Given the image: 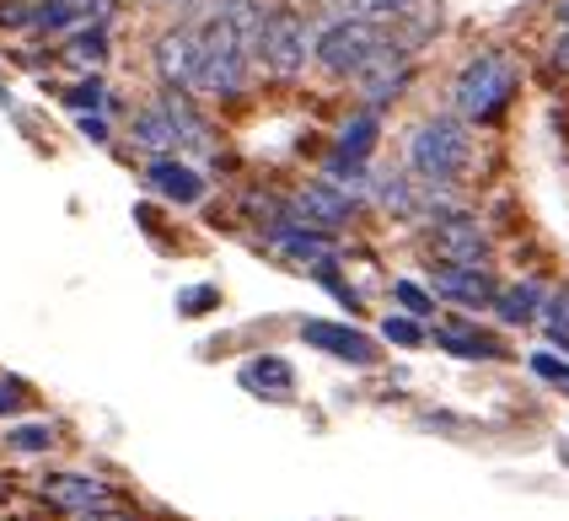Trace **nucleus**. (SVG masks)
I'll return each mask as SVG.
<instances>
[{
  "instance_id": "obj_1",
  "label": "nucleus",
  "mask_w": 569,
  "mask_h": 521,
  "mask_svg": "<svg viewBox=\"0 0 569 521\" xmlns=\"http://www.w3.org/2000/svg\"><path fill=\"white\" fill-rule=\"evenodd\" d=\"M403 172L419 178L425 189H451L468 167H473V134L457 113H436V119H419L409 130V151H403Z\"/></svg>"
},
{
  "instance_id": "obj_2",
  "label": "nucleus",
  "mask_w": 569,
  "mask_h": 521,
  "mask_svg": "<svg viewBox=\"0 0 569 521\" xmlns=\"http://www.w3.org/2000/svg\"><path fill=\"white\" fill-rule=\"evenodd\" d=\"M521 92V66L510 60L506 49H483L468 66L457 70L451 81V108L462 124H495Z\"/></svg>"
},
{
  "instance_id": "obj_3",
  "label": "nucleus",
  "mask_w": 569,
  "mask_h": 521,
  "mask_svg": "<svg viewBox=\"0 0 569 521\" xmlns=\"http://www.w3.org/2000/svg\"><path fill=\"white\" fill-rule=\"evenodd\" d=\"M248 70H253V54L248 43L237 38V28L226 22L221 11H210V22L199 28V92L204 98H237L248 87Z\"/></svg>"
},
{
  "instance_id": "obj_4",
  "label": "nucleus",
  "mask_w": 569,
  "mask_h": 521,
  "mask_svg": "<svg viewBox=\"0 0 569 521\" xmlns=\"http://www.w3.org/2000/svg\"><path fill=\"white\" fill-rule=\"evenodd\" d=\"M381 49H387V28H377V22H360V17L339 11L328 28H317L312 60L322 70H333V76H360V70L371 66Z\"/></svg>"
},
{
  "instance_id": "obj_5",
  "label": "nucleus",
  "mask_w": 569,
  "mask_h": 521,
  "mask_svg": "<svg viewBox=\"0 0 569 521\" xmlns=\"http://www.w3.org/2000/svg\"><path fill=\"white\" fill-rule=\"evenodd\" d=\"M312 43H317V28L307 22L301 6H269L263 38H258V66H269L284 81H296L307 70V60H312Z\"/></svg>"
},
{
  "instance_id": "obj_6",
  "label": "nucleus",
  "mask_w": 569,
  "mask_h": 521,
  "mask_svg": "<svg viewBox=\"0 0 569 521\" xmlns=\"http://www.w3.org/2000/svg\"><path fill=\"white\" fill-rule=\"evenodd\" d=\"M430 253L436 263H489V237L468 210H446L430 221Z\"/></svg>"
},
{
  "instance_id": "obj_7",
  "label": "nucleus",
  "mask_w": 569,
  "mask_h": 521,
  "mask_svg": "<svg viewBox=\"0 0 569 521\" xmlns=\"http://www.w3.org/2000/svg\"><path fill=\"white\" fill-rule=\"evenodd\" d=\"M409 76H413V54L409 49H398L392 38H387V49H381L371 66L355 76V87H360V98H366V108H387V102H398L403 92H409Z\"/></svg>"
},
{
  "instance_id": "obj_8",
  "label": "nucleus",
  "mask_w": 569,
  "mask_h": 521,
  "mask_svg": "<svg viewBox=\"0 0 569 521\" xmlns=\"http://www.w3.org/2000/svg\"><path fill=\"white\" fill-rule=\"evenodd\" d=\"M430 291L446 295L451 307L483 312L495 301V291H500V280L489 274V263H436L430 269Z\"/></svg>"
},
{
  "instance_id": "obj_9",
  "label": "nucleus",
  "mask_w": 569,
  "mask_h": 521,
  "mask_svg": "<svg viewBox=\"0 0 569 521\" xmlns=\"http://www.w3.org/2000/svg\"><path fill=\"white\" fill-rule=\"evenodd\" d=\"M290 216L333 237L339 227H349V221H355V194H349V189H339L333 178H317V183H307L301 194L290 199Z\"/></svg>"
},
{
  "instance_id": "obj_10",
  "label": "nucleus",
  "mask_w": 569,
  "mask_h": 521,
  "mask_svg": "<svg viewBox=\"0 0 569 521\" xmlns=\"http://www.w3.org/2000/svg\"><path fill=\"white\" fill-rule=\"evenodd\" d=\"M151 60H157L161 87L189 92L193 81H199V28H193V22H183V28H167V33L157 38V49H151Z\"/></svg>"
},
{
  "instance_id": "obj_11",
  "label": "nucleus",
  "mask_w": 569,
  "mask_h": 521,
  "mask_svg": "<svg viewBox=\"0 0 569 521\" xmlns=\"http://www.w3.org/2000/svg\"><path fill=\"white\" fill-rule=\"evenodd\" d=\"M301 339H307L312 350H322V355L349 360V365H377V344H371L355 323H322V318H307V323H301Z\"/></svg>"
},
{
  "instance_id": "obj_12",
  "label": "nucleus",
  "mask_w": 569,
  "mask_h": 521,
  "mask_svg": "<svg viewBox=\"0 0 569 521\" xmlns=\"http://www.w3.org/2000/svg\"><path fill=\"white\" fill-rule=\"evenodd\" d=\"M146 183H151L161 199H172V204H199V199H204V172H193V167L178 162V157H151Z\"/></svg>"
},
{
  "instance_id": "obj_13",
  "label": "nucleus",
  "mask_w": 569,
  "mask_h": 521,
  "mask_svg": "<svg viewBox=\"0 0 569 521\" xmlns=\"http://www.w3.org/2000/svg\"><path fill=\"white\" fill-rule=\"evenodd\" d=\"M43 500L81 517V511L108 505V484H102V479H87V473H49V479H43Z\"/></svg>"
},
{
  "instance_id": "obj_14",
  "label": "nucleus",
  "mask_w": 569,
  "mask_h": 521,
  "mask_svg": "<svg viewBox=\"0 0 569 521\" xmlns=\"http://www.w3.org/2000/svg\"><path fill=\"white\" fill-rule=\"evenodd\" d=\"M436 344H441L446 355H462V360H500L506 355V344H500L495 333H483L478 323H462V318H451V323L436 328Z\"/></svg>"
},
{
  "instance_id": "obj_15",
  "label": "nucleus",
  "mask_w": 569,
  "mask_h": 521,
  "mask_svg": "<svg viewBox=\"0 0 569 521\" xmlns=\"http://www.w3.org/2000/svg\"><path fill=\"white\" fill-rule=\"evenodd\" d=\"M542 301H548V295H542L538 280H516V285H500V291H495L489 312L510 328H527V323H538L542 318Z\"/></svg>"
},
{
  "instance_id": "obj_16",
  "label": "nucleus",
  "mask_w": 569,
  "mask_h": 521,
  "mask_svg": "<svg viewBox=\"0 0 569 521\" xmlns=\"http://www.w3.org/2000/svg\"><path fill=\"white\" fill-rule=\"evenodd\" d=\"M134 146L151 157H178V130H172V113L161 108V98L134 113Z\"/></svg>"
},
{
  "instance_id": "obj_17",
  "label": "nucleus",
  "mask_w": 569,
  "mask_h": 521,
  "mask_svg": "<svg viewBox=\"0 0 569 521\" xmlns=\"http://www.w3.org/2000/svg\"><path fill=\"white\" fill-rule=\"evenodd\" d=\"M242 388L269 392V398H290L296 377H290V365H284L280 355H258V360H248V365H242Z\"/></svg>"
},
{
  "instance_id": "obj_18",
  "label": "nucleus",
  "mask_w": 569,
  "mask_h": 521,
  "mask_svg": "<svg viewBox=\"0 0 569 521\" xmlns=\"http://www.w3.org/2000/svg\"><path fill=\"white\" fill-rule=\"evenodd\" d=\"M413 6H419V0H345L349 17H360V22H377V28H398Z\"/></svg>"
},
{
  "instance_id": "obj_19",
  "label": "nucleus",
  "mask_w": 569,
  "mask_h": 521,
  "mask_svg": "<svg viewBox=\"0 0 569 521\" xmlns=\"http://www.w3.org/2000/svg\"><path fill=\"white\" fill-rule=\"evenodd\" d=\"M70 60H76V66H102V60H108V33H102V22H92V28H81V33L70 38Z\"/></svg>"
},
{
  "instance_id": "obj_20",
  "label": "nucleus",
  "mask_w": 569,
  "mask_h": 521,
  "mask_svg": "<svg viewBox=\"0 0 569 521\" xmlns=\"http://www.w3.org/2000/svg\"><path fill=\"white\" fill-rule=\"evenodd\" d=\"M381 339L387 344H403V350H419L425 344V328L413 323L409 312H392V318H381Z\"/></svg>"
},
{
  "instance_id": "obj_21",
  "label": "nucleus",
  "mask_w": 569,
  "mask_h": 521,
  "mask_svg": "<svg viewBox=\"0 0 569 521\" xmlns=\"http://www.w3.org/2000/svg\"><path fill=\"white\" fill-rule=\"evenodd\" d=\"M6 447L11 452H49L54 447V430L49 424H17V430H6Z\"/></svg>"
},
{
  "instance_id": "obj_22",
  "label": "nucleus",
  "mask_w": 569,
  "mask_h": 521,
  "mask_svg": "<svg viewBox=\"0 0 569 521\" xmlns=\"http://www.w3.org/2000/svg\"><path fill=\"white\" fill-rule=\"evenodd\" d=\"M548 60H553L559 76H569V0L553 6V54H548Z\"/></svg>"
},
{
  "instance_id": "obj_23",
  "label": "nucleus",
  "mask_w": 569,
  "mask_h": 521,
  "mask_svg": "<svg viewBox=\"0 0 569 521\" xmlns=\"http://www.w3.org/2000/svg\"><path fill=\"white\" fill-rule=\"evenodd\" d=\"M532 371H538L548 388H559V392H569V360H559L553 350H538L532 355Z\"/></svg>"
},
{
  "instance_id": "obj_24",
  "label": "nucleus",
  "mask_w": 569,
  "mask_h": 521,
  "mask_svg": "<svg viewBox=\"0 0 569 521\" xmlns=\"http://www.w3.org/2000/svg\"><path fill=\"white\" fill-rule=\"evenodd\" d=\"M392 295L403 301V312H409V318H430V312H436V295H425L413 280H398V285H392Z\"/></svg>"
},
{
  "instance_id": "obj_25",
  "label": "nucleus",
  "mask_w": 569,
  "mask_h": 521,
  "mask_svg": "<svg viewBox=\"0 0 569 521\" xmlns=\"http://www.w3.org/2000/svg\"><path fill=\"white\" fill-rule=\"evenodd\" d=\"M542 318H548V333H569V291H553L542 301Z\"/></svg>"
},
{
  "instance_id": "obj_26",
  "label": "nucleus",
  "mask_w": 569,
  "mask_h": 521,
  "mask_svg": "<svg viewBox=\"0 0 569 521\" xmlns=\"http://www.w3.org/2000/svg\"><path fill=\"white\" fill-rule=\"evenodd\" d=\"M97 102H102V81H81V87H76V92H70V108H81V113H87V108H92L97 113Z\"/></svg>"
},
{
  "instance_id": "obj_27",
  "label": "nucleus",
  "mask_w": 569,
  "mask_h": 521,
  "mask_svg": "<svg viewBox=\"0 0 569 521\" xmlns=\"http://www.w3.org/2000/svg\"><path fill=\"white\" fill-rule=\"evenodd\" d=\"M22 398H28L22 382H0V414H17V409H22Z\"/></svg>"
},
{
  "instance_id": "obj_28",
  "label": "nucleus",
  "mask_w": 569,
  "mask_h": 521,
  "mask_svg": "<svg viewBox=\"0 0 569 521\" xmlns=\"http://www.w3.org/2000/svg\"><path fill=\"white\" fill-rule=\"evenodd\" d=\"M76 521H140L134 511H119V505H97V511H81Z\"/></svg>"
},
{
  "instance_id": "obj_29",
  "label": "nucleus",
  "mask_w": 569,
  "mask_h": 521,
  "mask_svg": "<svg viewBox=\"0 0 569 521\" xmlns=\"http://www.w3.org/2000/svg\"><path fill=\"white\" fill-rule=\"evenodd\" d=\"M178 307H183V312H204V307H216V291H210V285H199V291H189Z\"/></svg>"
},
{
  "instance_id": "obj_30",
  "label": "nucleus",
  "mask_w": 569,
  "mask_h": 521,
  "mask_svg": "<svg viewBox=\"0 0 569 521\" xmlns=\"http://www.w3.org/2000/svg\"><path fill=\"white\" fill-rule=\"evenodd\" d=\"M81 134L102 146V140H108V124H102V113H81Z\"/></svg>"
}]
</instances>
